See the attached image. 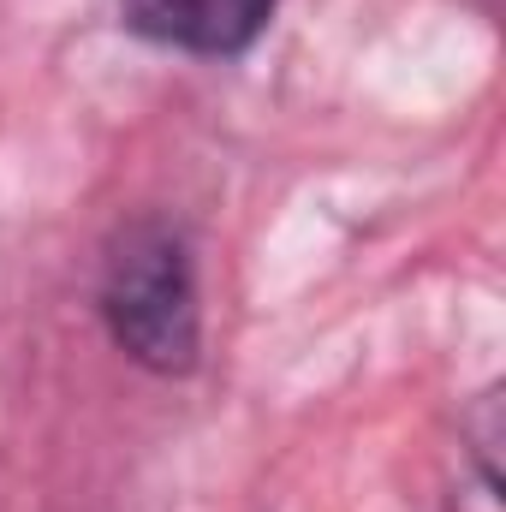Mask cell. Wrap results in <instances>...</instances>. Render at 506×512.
I'll return each mask as SVG.
<instances>
[{
	"instance_id": "7a4b0ae2",
	"label": "cell",
	"mask_w": 506,
	"mask_h": 512,
	"mask_svg": "<svg viewBox=\"0 0 506 512\" xmlns=\"http://www.w3.org/2000/svg\"><path fill=\"white\" fill-rule=\"evenodd\" d=\"M280 0H120V24L137 42L185 60H239L262 42Z\"/></svg>"
},
{
	"instance_id": "6da1fadb",
	"label": "cell",
	"mask_w": 506,
	"mask_h": 512,
	"mask_svg": "<svg viewBox=\"0 0 506 512\" xmlns=\"http://www.w3.org/2000/svg\"><path fill=\"white\" fill-rule=\"evenodd\" d=\"M96 316L108 346L143 376L179 382L203 364V268L185 221L131 215L108 233L96 268Z\"/></svg>"
}]
</instances>
